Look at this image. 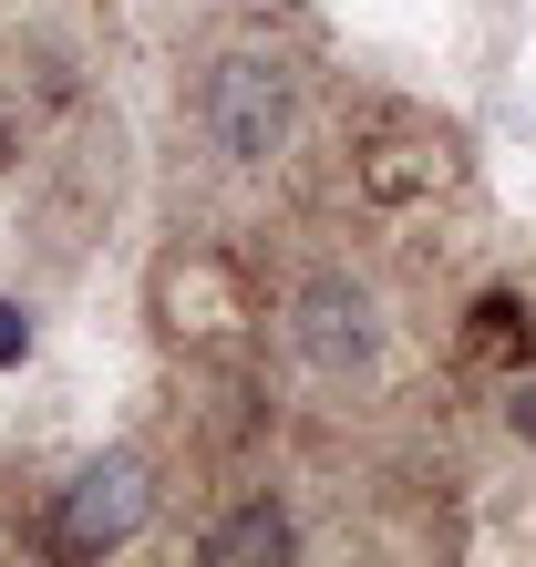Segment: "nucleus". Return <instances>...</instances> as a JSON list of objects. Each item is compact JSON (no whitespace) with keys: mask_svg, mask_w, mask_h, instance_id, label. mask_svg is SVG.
<instances>
[{"mask_svg":"<svg viewBox=\"0 0 536 567\" xmlns=\"http://www.w3.org/2000/svg\"><path fill=\"white\" fill-rule=\"evenodd\" d=\"M289 341L310 351V372H372L382 361V299L361 289V279H310L289 299Z\"/></svg>","mask_w":536,"mask_h":567,"instance_id":"nucleus-2","label":"nucleus"},{"mask_svg":"<svg viewBox=\"0 0 536 567\" xmlns=\"http://www.w3.org/2000/svg\"><path fill=\"white\" fill-rule=\"evenodd\" d=\"M21 351H31V310H21V299H0V372H11Z\"/></svg>","mask_w":536,"mask_h":567,"instance_id":"nucleus-7","label":"nucleus"},{"mask_svg":"<svg viewBox=\"0 0 536 567\" xmlns=\"http://www.w3.org/2000/svg\"><path fill=\"white\" fill-rule=\"evenodd\" d=\"M526 299H475V330H464V351L475 361H526Z\"/></svg>","mask_w":536,"mask_h":567,"instance_id":"nucleus-5","label":"nucleus"},{"mask_svg":"<svg viewBox=\"0 0 536 567\" xmlns=\"http://www.w3.org/2000/svg\"><path fill=\"white\" fill-rule=\"evenodd\" d=\"M196 114H207V145L227 165H268L289 145V62L279 52H227L207 93H196Z\"/></svg>","mask_w":536,"mask_h":567,"instance_id":"nucleus-1","label":"nucleus"},{"mask_svg":"<svg viewBox=\"0 0 536 567\" xmlns=\"http://www.w3.org/2000/svg\"><path fill=\"white\" fill-rule=\"evenodd\" d=\"M299 547V526L279 506H238L227 526H207V567H248V557H289Z\"/></svg>","mask_w":536,"mask_h":567,"instance_id":"nucleus-4","label":"nucleus"},{"mask_svg":"<svg viewBox=\"0 0 536 567\" xmlns=\"http://www.w3.org/2000/svg\"><path fill=\"white\" fill-rule=\"evenodd\" d=\"M134 516H145V475L114 454V464H83L73 495H62V547H114L134 537Z\"/></svg>","mask_w":536,"mask_h":567,"instance_id":"nucleus-3","label":"nucleus"},{"mask_svg":"<svg viewBox=\"0 0 536 567\" xmlns=\"http://www.w3.org/2000/svg\"><path fill=\"white\" fill-rule=\"evenodd\" d=\"M506 423H516V444H536V372L506 382Z\"/></svg>","mask_w":536,"mask_h":567,"instance_id":"nucleus-6","label":"nucleus"}]
</instances>
